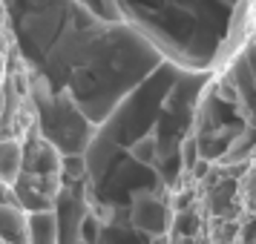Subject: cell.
Instances as JSON below:
<instances>
[{
  "label": "cell",
  "instance_id": "cell-1",
  "mask_svg": "<svg viewBox=\"0 0 256 244\" xmlns=\"http://www.w3.org/2000/svg\"><path fill=\"white\" fill-rule=\"evenodd\" d=\"M3 32L29 81L66 98L95 129L164 58L81 0H3Z\"/></svg>",
  "mask_w": 256,
  "mask_h": 244
},
{
  "label": "cell",
  "instance_id": "cell-2",
  "mask_svg": "<svg viewBox=\"0 0 256 244\" xmlns=\"http://www.w3.org/2000/svg\"><path fill=\"white\" fill-rule=\"evenodd\" d=\"M64 184H66V164L49 141L40 138V132L32 124L24 141L20 170L12 184V196L18 198L26 216H40L58 207Z\"/></svg>",
  "mask_w": 256,
  "mask_h": 244
},
{
  "label": "cell",
  "instance_id": "cell-3",
  "mask_svg": "<svg viewBox=\"0 0 256 244\" xmlns=\"http://www.w3.org/2000/svg\"><path fill=\"white\" fill-rule=\"evenodd\" d=\"M0 244H3V242H0Z\"/></svg>",
  "mask_w": 256,
  "mask_h": 244
}]
</instances>
